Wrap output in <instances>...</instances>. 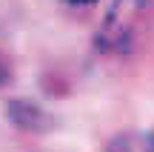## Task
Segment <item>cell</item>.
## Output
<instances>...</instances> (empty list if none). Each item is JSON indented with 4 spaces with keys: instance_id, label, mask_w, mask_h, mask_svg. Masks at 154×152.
I'll use <instances>...</instances> for the list:
<instances>
[{
    "instance_id": "obj_1",
    "label": "cell",
    "mask_w": 154,
    "mask_h": 152,
    "mask_svg": "<svg viewBox=\"0 0 154 152\" xmlns=\"http://www.w3.org/2000/svg\"><path fill=\"white\" fill-rule=\"evenodd\" d=\"M106 152H154V129H131V132H117Z\"/></svg>"
},
{
    "instance_id": "obj_2",
    "label": "cell",
    "mask_w": 154,
    "mask_h": 152,
    "mask_svg": "<svg viewBox=\"0 0 154 152\" xmlns=\"http://www.w3.org/2000/svg\"><path fill=\"white\" fill-rule=\"evenodd\" d=\"M63 3L74 6V9H88V6H94V3H97V0H63Z\"/></svg>"
}]
</instances>
